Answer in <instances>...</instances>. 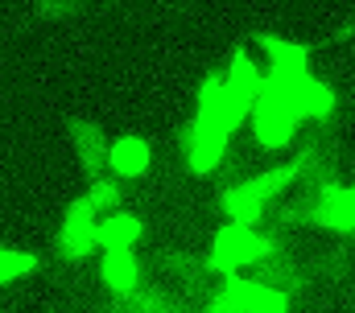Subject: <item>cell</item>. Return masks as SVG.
Here are the masks:
<instances>
[{"label": "cell", "mask_w": 355, "mask_h": 313, "mask_svg": "<svg viewBox=\"0 0 355 313\" xmlns=\"http://www.w3.org/2000/svg\"><path fill=\"white\" fill-rule=\"evenodd\" d=\"M223 78H227L244 99H252V103H257V99H261V91H265V71H257V62H252L244 50H236V54H232V66L223 71Z\"/></svg>", "instance_id": "obj_12"}, {"label": "cell", "mask_w": 355, "mask_h": 313, "mask_svg": "<svg viewBox=\"0 0 355 313\" xmlns=\"http://www.w3.org/2000/svg\"><path fill=\"white\" fill-rule=\"evenodd\" d=\"M215 313H219V310H215ZM223 313H236V310H232V305H223Z\"/></svg>", "instance_id": "obj_15"}, {"label": "cell", "mask_w": 355, "mask_h": 313, "mask_svg": "<svg viewBox=\"0 0 355 313\" xmlns=\"http://www.w3.org/2000/svg\"><path fill=\"white\" fill-rule=\"evenodd\" d=\"M265 50V82H302L310 78V50L289 37H261Z\"/></svg>", "instance_id": "obj_4"}, {"label": "cell", "mask_w": 355, "mask_h": 313, "mask_svg": "<svg viewBox=\"0 0 355 313\" xmlns=\"http://www.w3.org/2000/svg\"><path fill=\"white\" fill-rule=\"evenodd\" d=\"M252 132H257V141H261L265 149H281V145L293 141L297 116H293L289 107L272 103V99H257V103H252Z\"/></svg>", "instance_id": "obj_6"}, {"label": "cell", "mask_w": 355, "mask_h": 313, "mask_svg": "<svg viewBox=\"0 0 355 313\" xmlns=\"http://www.w3.org/2000/svg\"><path fill=\"white\" fill-rule=\"evenodd\" d=\"M318 219L335 231H355V186L347 190H331L318 206Z\"/></svg>", "instance_id": "obj_13"}, {"label": "cell", "mask_w": 355, "mask_h": 313, "mask_svg": "<svg viewBox=\"0 0 355 313\" xmlns=\"http://www.w3.org/2000/svg\"><path fill=\"white\" fill-rule=\"evenodd\" d=\"M268 251V239L257 235L252 227H223L215 235V247H211V264L232 272V268H244V264H257L261 256Z\"/></svg>", "instance_id": "obj_3"}, {"label": "cell", "mask_w": 355, "mask_h": 313, "mask_svg": "<svg viewBox=\"0 0 355 313\" xmlns=\"http://www.w3.org/2000/svg\"><path fill=\"white\" fill-rule=\"evenodd\" d=\"M107 169L116 177H145L149 169V145L141 136H116L107 149Z\"/></svg>", "instance_id": "obj_9"}, {"label": "cell", "mask_w": 355, "mask_h": 313, "mask_svg": "<svg viewBox=\"0 0 355 313\" xmlns=\"http://www.w3.org/2000/svg\"><path fill=\"white\" fill-rule=\"evenodd\" d=\"M293 165H277L272 173H261V177H248V181H240V186H232L227 194H223V206H227V215L240 223V227H248V223H257L261 215H265L268 198L277 194V190H285L289 181H293Z\"/></svg>", "instance_id": "obj_1"}, {"label": "cell", "mask_w": 355, "mask_h": 313, "mask_svg": "<svg viewBox=\"0 0 355 313\" xmlns=\"http://www.w3.org/2000/svg\"><path fill=\"white\" fill-rule=\"evenodd\" d=\"M248 111H252V99H244L227 78H211V82L202 87V95H198V120L223 128L227 136L248 120Z\"/></svg>", "instance_id": "obj_2"}, {"label": "cell", "mask_w": 355, "mask_h": 313, "mask_svg": "<svg viewBox=\"0 0 355 313\" xmlns=\"http://www.w3.org/2000/svg\"><path fill=\"white\" fill-rule=\"evenodd\" d=\"M99 215H95V206H91L87 198L83 202H75L71 206V215H67V223H62V243H67V251L71 256H87L91 247H99Z\"/></svg>", "instance_id": "obj_8"}, {"label": "cell", "mask_w": 355, "mask_h": 313, "mask_svg": "<svg viewBox=\"0 0 355 313\" xmlns=\"http://www.w3.org/2000/svg\"><path fill=\"white\" fill-rule=\"evenodd\" d=\"M137 276H141V264H137L132 251H107L103 256V285L112 293H132Z\"/></svg>", "instance_id": "obj_11"}, {"label": "cell", "mask_w": 355, "mask_h": 313, "mask_svg": "<svg viewBox=\"0 0 355 313\" xmlns=\"http://www.w3.org/2000/svg\"><path fill=\"white\" fill-rule=\"evenodd\" d=\"M227 305L236 313H289L285 293L268 289L261 280H227Z\"/></svg>", "instance_id": "obj_7"}, {"label": "cell", "mask_w": 355, "mask_h": 313, "mask_svg": "<svg viewBox=\"0 0 355 313\" xmlns=\"http://www.w3.org/2000/svg\"><path fill=\"white\" fill-rule=\"evenodd\" d=\"M182 149H186V161H190L194 173H211L223 161V153H227V132L194 116L186 124V132H182Z\"/></svg>", "instance_id": "obj_5"}, {"label": "cell", "mask_w": 355, "mask_h": 313, "mask_svg": "<svg viewBox=\"0 0 355 313\" xmlns=\"http://www.w3.org/2000/svg\"><path fill=\"white\" fill-rule=\"evenodd\" d=\"M137 239H141V223L132 215H124V211H116V215H107L99 223V247L103 251H132Z\"/></svg>", "instance_id": "obj_10"}, {"label": "cell", "mask_w": 355, "mask_h": 313, "mask_svg": "<svg viewBox=\"0 0 355 313\" xmlns=\"http://www.w3.org/2000/svg\"><path fill=\"white\" fill-rule=\"evenodd\" d=\"M37 268V260L29 256V251H17V247H4V256H0V280L4 285H17L21 276H29Z\"/></svg>", "instance_id": "obj_14"}]
</instances>
